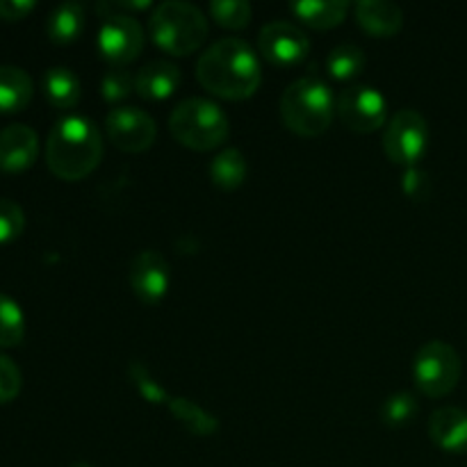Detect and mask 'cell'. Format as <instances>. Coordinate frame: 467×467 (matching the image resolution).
Masks as SVG:
<instances>
[{
  "label": "cell",
  "mask_w": 467,
  "mask_h": 467,
  "mask_svg": "<svg viewBox=\"0 0 467 467\" xmlns=\"http://www.w3.org/2000/svg\"><path fill=\"white\" fill-rule=\"evenodd\" d=\"M196 80L205 91L223 100H244L263 82L258 55L244 39L226 36L214 41L196 62Z\"/></svg>",
  "instance_id": "obj_1"
},
{
  "label": "cell",
  "mask_w": 467,
  "mask_h": 467,
  "mask_svg": "<svg viewBox=\"0 0 467 467\" xmlns=\"http://www.w3.org/2000/svg\"><path fill=\"white\" fill-rule=\"evenodd\" d=\"M103 160V135L91 119L64 117L46 141V164L59 181L76 182L89 176Z\"/></svg>",
  "instance_id": "obj_2"
},
{
  "label": "cell",
  "mask_w": 467,
  "mask_h": 467,
  "mask_svg": "<svg viewBox=\"0 0 467 467\" xmlns=\"http://www.w3.org/2000/svg\"><path fill=\"white\" fill-rule=\"evenodd\" d=\"M333 114H336V99L331 87L317 76L299 78L283 91L281 117L295 135H324L331 128Z\"/></svg>",
  "instance_id": "obj_3"
},
{
  "label": "cell",
  "mask_w": 467,
  "mask_h": 467,
  "mask_svg": "<svg viewBox=\"0 0 467 467\" xmlns=\"http://www.w3.org/2000/svg\"><path fill=\"white\" fill-rule=\"evenodd\" d=\"M149 32L164 53L185 57L199 50L208 39V18L196 5L167 0L150 14Z\"/></svg>",
  "instance_id": "obj_4"
},
{
  "label": "cell",
  "mask_w": 467,
  "mask_h": 467,
  "mask_svg": "<svg viewBox=\"0 0 467 467\" xmlns=\"http://www.w3.org/2000/svg\"><path fill=\"white\" fill-rule=\"evenodd\" d=\"M169 132L190 150H214L231 135V121L217 103L208 99H187L173 108Z\"/></svg>",
  "instance_id": "obj_5"
},
{
  "label": "cell",
  "mask_w": 467,
  "mask_h": 467,
  "mask_svg": "<svg viewBox=\"0 0 467 467\" xmlns=\"http://www.w3.org/2000/svg\"><path fill=\"white\" fill-rule=\"evenodd\" d=\"M463 363L459 351L442 340H431L420 347L413 360V379L420 392L431 400L447 397L461 381Z\"/></svg>",
  "instance_id": "obj_6"
},
{
  "label": "cell",
  "mask_w": 467,
  "mask_h": 467,
  "mask_svg": "<svg viewBox=\"0 0 467 467\" xmlns=\"http://www.w3.org/2000/svg\"><path fill=\"white\" fill-rule=\"evenodd\" d=\"M429 146V123L418 109H400L383 128V150L388 160L400 167L420 162Z\"/></svg>",
  "instance_id": "obj_7"
},
{
  "label": "cell",
  "mask_w": 467,
  "mask_h": 467,
  "mask_svg": "<svg viewBox=\"0 0 467 467\" xmlns=\"http://www.w3.org/2000/svg\"><path fill=\"white\" fill-rule=\"evenodd\" d=\"M336 114L349 130L377 132L386 126V99L369 85H354L336 99Z\"/></svg>",
  "instance_id": "obj_8"
},
{
  "label": "cell",
  "mask_w": 467,
  "mask_h": 467,
  "mask_svg": "<svg viewBox=\"0 0 467 467\" xmlns=\"http://www.w3.org/2000/svg\"><path fill=\"white\" fill-rule=\"evenodd\" d=\"M144 48V27L130 14H108L100 21L99 50L103 59L126 67L135 62Z\"/></svg>",
  "instance_id": "obj_9"
},
{
  "label": "cell",
  "mask_w": 467,
  "mask_h": 467,
  "mask_svg": "<svg viewBox=\"0 0 467 467\" xmlns=\"http://www.w3.org/2000/svg\"><path fill=\"white\" fill-rule=\"evenodd\" d=\"M108 140L123 153H144L153 146L158 137V126L153 117L140 108H114L105 117Z\"/></svg>",
  "instance_id": "obj_10"
},
{
  "label": "cell",
  "mask_w": 467,
  "mask_h": 467,
  "mask_svg": "<svg viewBox=\"0 0 467 467\" xmlns=\"http://www.w3.org/2000/svg\"><path fill=\"white\" fill-rule=\"evenodd\" d=\"M258 48L265 59L278 67H292L310 53V39L290 21H272L260 30Z\"/></svg>",
  "instance_id": "obj_11"
},
{
  "label": "cell",
  "mask_w": 467,
  "mask_h": 467,
  "mask_svg": "<svg viewBox=\"0 0 467 467\" xmlns=\"http://www.w3.org/2000/svg\"><path fill=\"white\" fill-rule=\"evenodd\" d=\"M128 281H130L137 299L144 301V304H158L164 299L169 281H171V269H169L167 258L153 249L140 251L132 258L130 269H128Z\"/></svg>",
  "instance_id": "obj_12"
},
{
  "label": "cell",
  "mask_w": 467,
  "mask_h": 467,
  "mask_svg": "<svg viewBox=\"0 0 467 467\" xmlns=\"http://www.w3.org/2000/svg\"><path fill=\"white\" fill-rule=\"evenodd\" d=\"M39 155V137L26 123H12L0 130V169L7 173L27 171Z\"/></svg>",
  "instance_id": "obj_13"
},
{
  "label": "cell",
  "mask_w": 467,
  "mask_h": 467,
  "mask_svg": "<svg viewBox=\"0 0 467 467\" xmlns=\"http://www.w3.org/2000/svg\"><path fill=\"white\" fill-rule=\"evenodd\" d=\"M356 23L372 36H395L404 26V12L400 5L388 0H360L354 5Z\"/></svg>",
  "instance_id": "obj_14"
},
{
  "label": "cell",
  "mask_w": 467,
  "mask_h": 467,
  "mask_svg": "<svg viewBox=\"0 0 467 467\" xmlns=\"http://www.w3.org/2000/svg\"><path fill=\"white\" fill-rule=\"evenodd\" d=\"M429 438L441 450L467 454V413L454 406L438 409L429 420Z\"/></svg>",
  "instance_id": "obj_15"
},
{
  "label": "cell",
  "mask_w": 467,
  "mask_h": 467,
  "mask_svg": "<svg viewBox=\"0 0 467 467\" xmlns=\"http://www.w3.org/2000/svg\"><path fill=\"white\" fill-rule=\"evenodd\" d=\"M182 76L176 64L167 59H153L144 64L135 76V91L141 99L164 100L181 87Z\"/></svg>",
  "instance_id": "obj_16"
},
{
  "label": "cell",
  "mask_w": 467,
  "mask_h": 467,
  "mask_svg": "<svg viewBox=\"0 0 467 467\" xmlns=\"http://www.w3.org/2000/svg\"><path fill=\"white\" fill-rule=\"evenodd\" d=\"M35 85L27 71L18 67H0V114H16L30 105Z\"/></svg>",
  "instance_id": "obj_17"
},
{
  "label": "cell",
  "mask_w": 467,
  "mask_h": 467,
  "mask_svg": "<svg viewBox=\"0 0 467 467\" xmlns=\"http://www.w3.org/2000/svg\"><path fill=\"white\" fill-rule=\"evenodd\" d=\"M292 14L315 30H331L345 21L349 3L342 0H301L290 5Z\"/></svg>",
  "instance_id": "obj_18"
},
{
  "label": "cell",
  "mask_w": 467,
  "mask_h": 467,
  "mask_svg": "<svg viewBox=\"0 0 467 467\" xmlns=\"http://www.w3.org/2000/svg\"><path fill=\"white\" fill-rule=\"evenodd\" d=\"M41 87H44L46 100L57 109L76 108L82 94L78 76L71 71V68H64V67L48 68V71L44 73Z\"/></svg>",
  "instance_id": "obj_19"
},
{
  "label": "cell",
  "mask_w": 467,
  "mask_h": 467,
  "mask_svg": "<svg viewBox=\"0 0 467 467\" xmlns=\"http://www.w3.org/2000/svg\"><path fill=\"white\" fill-rule=\"evenodd\" d=\"M85 30V7L80 3H62L50 12L46 32L55 44H73Z\"/></svg>",
  "instance_id": "obj_20"
},
{
  "label": "cell",
  "mask_w": 467,
  "mask_h": 467,
  "mask_svg": "<svg viewBox=\"0 0 467 467\" xmlns=\"http://www.w3.org/2000/svg\"><path fill=\"white\" fill-rule=\"evenodd\" d=\"M246 173H249V167L240 149L219 150L217 158L210 164V178L223 192L240 190L246 181Z\"/></svg>",
  "instance_id": "obj_21"
},
{
  "label": "cell",
  "mask_w": 467,
  "mask_h": 467,
  "mask_svg": "<svg viewBox=\"0 0 467 467\" xmlns=\"http://www.w3.org/2000/svg\"><path fill=\"white\" fill-rule=\"evenodd\" d=\"M167 409L171 410V415L176 418L178 424L187 429L194 436H213L219 431V420L213 413H208L205 409H201L199 404H194L187 397H171L167 404Z\"/></svg>",
  "instance_id": "obj_22"
},
{
  "label": "cell",
  "mask_w": 467,
  "mask_h": 467,
  "mask_svg": "<svg viewBox=\"0 0 467 467\" xmlns=\"http://www.w3.org/2000/svg\"><path fill=\"white\" fill-rule=\"evenodd\" d=\"M327 68L331 78L336 80H351L365 68V53L363 48L354 44H340L328 53Z\"/></svg>",
  "instance_id": "obj_23"
},
{
  "label": "cell",
  "mask_w": 467,
  "mask_h": 467,
  "mask_svg": "<svg viewBox=\"0 0 467 467\" xmlns=\"http://www.w3.org/2000/svg\"><path fill=\"white\" fill-rule=\"evenodd\" d=\"M26 337V317L21 306L0 295V347H18Z\"/></svg>",
  "instance_id": "obj_24"
},
{
  "label": "cell",
  "mask_w": 467,
  "mask_h": 467,
  "mask_svg": "<svg viewBox=\"0 0 467 467\" xmlns=\"http://www.w3.org/2000/svg\"><path fill=\"white\" fill-rule=\"evenodd\" d=\"M420 413L418 400L410 392H395L381 406V422L390 429L409 427Z\"/></svg>",
  "instance_id": "obj_25"
},
{
  "label": "cell",
  "mask_w": 467,
  "mask_h": 467,
  "mask_svg": "<svg viewBox=\"0 0 467 467\" xmlns=\"http://www.w3.org/2000/svg\"><path fill=\"white\" fill-rule=\"evenodd\" d=\"M210 14L222 27L242 30V27L249 26L254 7L246 0H214V3H210Z\"/></svg>",
  "instance_id": "obj_26"
},
{
  "label": "cell",
  "mask_w": 467,
  "mask_h": 467,
  "mask_svg": "<svg viewBox=\"0 0 467 467\" xmlns=\"http://www.w3.org/2000/svg\"><path fill=\"white\" fill-rule=\"evenodd\" d=\"M128 377H130L132 386L137 388V392H140L146 401H150V404L167 406L169 400H171V397L167 395V390L155 381V377L150 374V369L146 368V363H141V360H132V363H128Z\"/></svg>",
  "instance_id": "obj_27"
},
{
  "label": "cell",
  "mask_w": 467,
  "mask_h": 467,
  "mask_svg": "<svg viewBox=\"0 0 467 467\" xmlns=\"http://www.w3.org/2000/svg\"><path fill=\"white\" fill-rule=\"evenodd\" d=\"M26 228V214L21 205L9 199H0V244H9L21 237Z\"/></svg>",
  "instance_id": "obj_28"
},
{
  "label": "cell",
  "mask_w": 467,
  "mask_h": 467,
  "mask_svg": "<svg viewBox=\"0 0 467 467\" xmlns=\"http://www.w3.org/2000/svg\"><path fill=\"white\" fill-rule=\"evenodd\" d=\"M132 89H135V78L126 68H112L100 80V96L109 103H119V100L128 99Z\"/></svg>",
  "instance_id": "obj_29"
},
{
  "label": "cell",
  "mask_w": 467,
  "mask_h": 467,
  "mask_svg": "<svg viewBox=\"0 0 467 467\" xmlns=\"http://www.w3.org/2000/svg\"><path fill=\"white\" fill-rule=\"evenodd\" d=\"M23 386L21 369L16 368L12 358L0 354V404H9L18 397Z\"/></svg>",
  "instance_id": "obj_30"
},
{
  "label": "cell",
  "mask_w": 467,
  "mask_h": 467,
  "mask_svg": "<svg viewBox=\"0 0 467 467\" xmlns=\"http://www.w3.org/2000/svg\"><path fill=\"white\" fill-rule=\"evenodd\" d=\"M404 192L415 201H424L431 192V185H429V176L422 171V169L410 167L404 176Z\"/></svg>",
  "instance_id": "obj_31"
},
{
  "label": "cell",
  "mask_w": 467,
  "mask_h": 467,
  "mask_svg": "<svg viewBox=\"0 0 467 467\" xmlns=\"http://www.w3.org/2000/svg\"><path fill=\"white\" fill-rule=\"evenodd\" d=\"M35 7V0H0V18L3 21H21Z\"/></svg>",
  "instance_id": "obj_32"
},
{
  "label": "cell",
  "mask_w": 467,
  "mask_h": 467,
  "mask_svg": "<svg viewBox=\"0 0 467 467\" xmlns=\"http://www.w3.org/2000/svg\"><path fill=\"white\" fill-rule=\"evenodd\" d=\"M71 467H94V465H89V463H73Z\"/></svg>",
  "instance_id": "obj_33"
}]
</instances>
